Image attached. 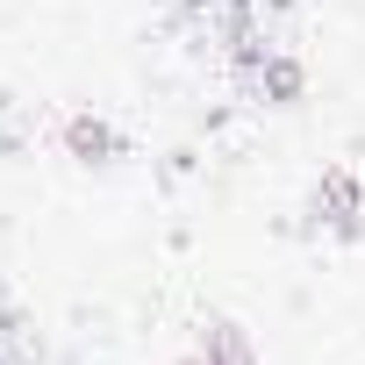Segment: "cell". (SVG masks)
I'll list each match as a JSON object with an SVG mask.
<instances>
[{
    "label": "cell",
    "mask_w": 365,
    "mask_h": 365,
    "mask_svg": "<svg viewBox=\"0 0 365 365\" xmlns=\"http://www.w3.org/2000/svg\"><path fill=\"white\" fill-rule=\"evenodd\" d=\"M244 93L265 101V108H301L308 101V65L287 58V51H265L258 65H244Z\"/></svg>",
    "instance_id": "obj_1"
},
{
    "label": "cell",
    "mask_w": 365,
    "mask_h": 365,
    "mask_svg": "<svg viewBox=\"0 0 365 365\" xmlns=\"http://www.w3.org/2000/svg\"><path fill=\"white\" fill-rule=\"evenodd\" d=\"M315 222H329L336 237H358L365 230V187L336 165V172H322V187H315Z\"/></svg>",
    "instance_id": "obj_2"
},
{
    "label": "cell",
    "mask_w": 365,
    "mask_h": 365,
    "mask_svg": "<svg viewBox=\"0 0 365 365\" xmlns=\"http://www.w3.org/2000/svg\"><path fill=\"white\" fill-rule=\"evenodd\" d=\"M58 136H65V150H72L79 165H115V158L129 150V143H122L101 115H65V129H58Z\"/></svg>",
    "instance_id": "obj_3"
},
{
    "label": "cell",
    "mask_w": 365,
    "mask_h": 365,
    "mask_svg": "<svg viewBox=\"0 0 365 365\" xmlns=\"http://www.w3.org/2000/svg\"><path fill=\"white\" fill-rule=\"evenodd\" d=\"M201 358H208V365H258V351H251L244 322H230V315H215V322H208V336H201Z\"/></svg>",
    "instance_id": "obj_4"
},
{
    "label": "cell",
    "mask_w": 365,
    "mask_h": 365,
    "mask_svg": "<svg viewBox=\"0 0 365 365\" xmlns=\"http://www.w3.org/2000/svg\"><path fill=\"white\" fill-rule=\"evenodd\" d=\"M0 365H43V351L29 344V329H22L15 308H0Z\"/></svg>",
    "instance_id": "obj_5"
},
{
    "label": "cell",
    "mask_w": 365,
    "mask_h": 365,
    "mask_svg": "<svg viewBox=\"0 0 365 365\" xmlns=\"http://www.w3.org/2000/svg\"><path fill=\"white\" fill-rule=\"evenodd\" d=\"M179 365H208V358H201V351H194V358H179Z\"/></svg>",
    "instance_id": "obj_6"
},
{
    "label": "cell",
    "mask_w": 365,
    "mask_h": 365,
    "mask_svg": "<svg viewBox=\"0 0 365 365\" xmlns=\"http://www.w3.org/2000/svg\"><path fill=\"white\" fill-rule=\"evenodd\" d=\"M0 308H8V301H0Z\"/></svg>",
    "instance_id": "obj_7"
}]
</instances>
